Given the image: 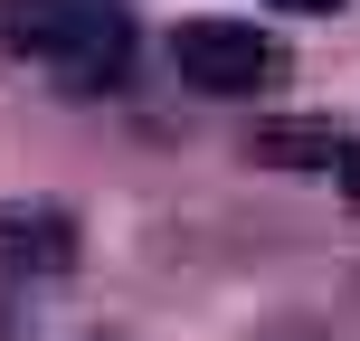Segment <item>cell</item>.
<instances>
[{
    "label": "cell",
    "instance_id": "cell-1",
    "mask_svg": "<svg viewBox=\"0 0 360 341\" xmlns=\"http://www.w3.org/2000/svg\"><path fill=\"white\" fill-rule=\"evenodd\" d=\"M10 48H29L57 86L95 95V86H124L133 19L124 0H10Z\"/></svg>",
    "mask_w": 360,
    "mask_h": 341
},
{
    "label": "cell",
    "instance_id": "cell-2",
    "mask_svg": "<svg viewBox=\"0 0 360 341\" xmlns=\"http://www.w3.org/2000/svg\"><path fill=\"white\" fill-rule=\"evenodd\" d=\"M171 67H180V86H199V95H266V86H285V38L256 29V19L199 10V19H180Z\"/></svg>",
    "mask_w": 360,
    "mask_h": 341
},
{
    "label": "cell",
    "instance_id": "cell-3",
    "mask_svg": "<svg viewBox=\"0 0 360 341\" xmlns=\"http://www.w3.org/2000/svg\"><path fill=\"white\" fill-rule=\"evenodd\" d=\"M0 266L19 275H67L76 266V218L57 199H10L0 209Z\"/></svg>",
    "mask_w": 360,
    "mask_h": 341
},
{
    "label": "cell",
    "instance_id": "cell-4",
    "mask_svg": "<svg viewBox=\"0 0 360 341\" xmlns=\"http://www.w3.org/2000/svg\"><path fill=\"white\" fill-rule=\"evenodd\" d=\"M247 152H256L266 171L332 180V171H342V152H351V133H332V124H256V133H247Z\"/></svg>",
    "mask_w": 360,
    "mask_h": 341
},
{
    "label": "cell",
    "instance_id": "cell-5",
    "mask_svg": "<svg viewBox=\"0 0 360 341\" xmlns=\"http://www.w3.org/2000/svg\"><path fill=\"white\" fill-rule=\"evenodd\" d=\"M266 341H332V332H313V323H275Z\"/></svg>",
    "mask_w": 360,
    "mask_h": 341
},
{
    "label": "cell",
    "instance_id": "cell-6",
    "mask_svg": "<svg viewBox=\"0 0 360 341\" xmlns=\"http://www.w3.org/2000/svg\"><path fill=\"white\" fill-rule=\"evenodd\" d=\"M275 10H342V0H275Z\"/></svg>",
    "mask_w": 360,
    "mask_h": 341
}]
</instances>
